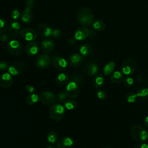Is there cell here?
<instances>
[{
	"instance_id": "27",
	"label": "cell",
	"mask_w": 148,
	"mask_h": 148,
	"mask_svg": "<svg viewBox=\"0 0 148 148\" xmlns=\"http://www.w3.org/2000/svg\"><path fill=\"white\" fill-rule=\"evenodd\" d=\"M92 27L97 31H102L105 29V23L101 20L97 19L92 22Z\"/></svg>"
},
{
	"instance_id": "10",
	"label": "cell",
	"mask_w": 148,
	"mask_h": 148,
	"mask_svg": "<svg viewBox=\"0 0 148 148\" xmlns=\"http://www.w3.org/2000/svg\"><path fill=\"white\" fill-rule=\"evenodd\" d=\"M98 66L97 64L92 61L87 62L83 67V71L84 73L88 76L95 75L97 73H98Z\"/></svg>"
},
{
	"instance_id": "14",
	"label": "cell",
	"mask_w": 148,
	"mask_h": 148,
	"mask_svg": "<svg viewBox=\"0 0 148 148\" xmlns=\"http://www.w3.org/2000/svg\"><path fill=\"white\" fill-rule=\"evenodd\" d=\"M90 35L89 29L84 27L78 28L74 34V38L76 40H82L86 39Z\"/></svg>"
},
{
	"instance_id": "33",
	"label": "cell",
	"mask_w": 148,
	"mask_h": 148,
	"mask_svg": "<svg viewBox=\"0 0 148 148\" xmlns=\"http://www.w3.org/2000/svg\"><path fill=\"white\" fill-rule=\"evenodd\" d=\"M8 29V23L6 20L0 18V34H4Z\"/></svg>"
},
{
	"instance_id": "17",
	"label": "cell",
	"mask_w": 148,
	"mask_h": 148,
	"mask_svg": "<svg viewBox=\"0 0 148 148\" xmlns=\"http://www.w3.org/2000/svg\"><path fill=\"white\" fill-rule=\"evenodd\" d=\"M21 24L17 21H13L10 25L8 28L9 35L12 38H15L20 33L21 31Z\"/></svg>"
},
{
	"instance_id": "19",
	"label": "cell",
	"mask_w": 148,
	"mask_h": 148,
	"mask_svg": "<svg viewBox=\"0 0 148 148\" xmlns=\"http://www.w3.org/2000/svg\"><path fill=\"white\" fill-rule=\"evenodd\" d=\"M54 45V42L53 39L46 38L42 41L41 44V48L45 53H49L53 50Z\"/></svg>"
},
{
	"instance_id": "2",
	"label": "cell",
	"mask_w": 148,
	"mask_h": 148,
	"mask_svg": "<svg viewBox=\"0 0 148 148\" xmlns=\"http://www.w3.org/2000/svg\"><path fill=\"white\" fill-rule=\"evenodd\" d=\"M131 134L137 142H145L148 138V132L139 125H134L131 127Z\"/></svg>"
},
{
	"instance_id": "38",
	"label": "cell",
	"mask_w": 148,
	"mask_h": 148,
	"mask_svg": "<svg viewBox=\"0 0 148 148\" xmlns=\"http://www.w3.org/2000/svg\"><path fill=\"white\" fill-rule=\"evenodd\" d=\"M57 97L58 100L61 102H64L66 99H67V95L65 93V92H63V91H61L59 92L57 95Z\"/></svg>"
},
{
	"instance_id": "37",
	"label": "cell",
	"mask_w": 148,
	"mask_h": 148,
	"mask_svg": "<svg viewBox=\"0 0 148 148\" xmlns=\"http://www.w3.org/2000/svg\"><path fill=\"white\" fill-rule=\"evenodd\" d=\"M20 16H21V13L18 9H14L12 11L11 17L13 20H17Z\"/></svg>"
},
{
	"instance_id": "3",
	"label": "cell",
	"mask_w": 148,
	"mask_h": 148,
	"mask_svg": "<svg viewBox=\"0 0 148 148\" xmlns=\"http://www.w3.org/2000/svg\"><path fill=\"white\" fill-rule=\"evenodd\" d=\"M136 62L133 58H129L124 60L121 64V72L127 76L132 75L136 70Z\"/></svg>"
},
{
	"instance_id": "4",
	"label": "cell",
	"mask_w": 148,
	"mask_h": 148,
	"mask_svg": "<svg viewBox=\"0 0 148 148\" xmlns=\"http://www.w3.org/2000/svg\"><path fill=\"white\" fill-rule=\"evenodd\" d=\"M65 113L64 106L61 104H54L49 110V116L50 119L54 121L61 120Z\"/></svg>"
},
{
	"instance_id": "24",
	"label": "cell",
	"mask_w": 148,
	"mask_h": 148,
	"mask_svg": "<svg viewBox=\"0 0 148 148\" xmlns=\"http://www.w3.org/2000/svg\"><path fill=\"white\" fill-rule=\"evenodd\" d=\"M115 66L116 64L114 61L109 62L107 64H106V65L103 68V72L104 75L106 76L111 75L115 69Z\"/></svg>"
},
{
	"instance_id": "29",
	"label": "cell",
	"mask_w": 148,
	"mask_h": 148,
	"mask_svg": "<svg viewBox=\"0 0 148 148\" xmlns=\"http://www.w3.org/2000/svg\"><path fill=\"white\" fill-rule=\"evenodd\" d=\"M77 102L72 99H67L64 102V107L68 110H72L77 107Z\"/></svg>"
},
{
	"instance_id": "41",
	"label": "cell",
	"mask_w": 148,
	"mask_h": 148,
	"mask_svg": "<svg viewBox=\"0 0 148 148\" xmlns=\"http://www.w3.org/2000/svg\"><path fill=\"white\" fill-rule=\"evenodd\" d=\"M25 5H26V7L32 9L35 5V0H25Z\"/></svg>"
},
{
	"instance_id": "25",
	"label": "cell",
	"mask_w": 148,
	"mask_h": 148,
	"mask_svg": "<svg viewBox=\"0 0 148 148\" xmlns=\"http://www.w3.org/2000/svg\"><path fill=\"white\" fill-rule=\"evenodd\" d=\"M56 82L59 85H65L69 82V76L64 73H61L57 76Z\"/></svg>"
},
{
	"instance_id": "18",
	"label": "cell",
	"mask_w": 148,
	"mask_h": 148,
	"mask_svg": "<svg viewBox=\"0 0 148 148\" xmlns=\"http://www.w3.org/2000/svg\"><path fill=\"white\" fill-rule=\"evenodd\" d=\"M13 78L9 73H4L0 77V86L5 88H9L12 84Z\"/></svg>"
},
{
	"instance_id": "47",
	"label": "cell",
	"mask_w": 148,
	"mask_h": 148,
	"mask_svg": "<svg viewBox=\"0 0 148 148\" xmlns=\"http://www.w3.org/2000/svg\"><path fill=\"white\" fill-rule=\"evenodd\" d=\"M144 124L146 127L148 128V116H146L144 119Z\"/></svg>"
},
{
	"instance_id": "44",
	"label": "cell",
	"mask_w": 148,
	"mask_h": 148,
	"mask_svg": "<svg viewBox=\"0 0 148 148\" xmlns=\"http://www.w3.org/2000/svg\"><path fill=\"white\" fill-rule=\"evenodd\" d=\"M143 79H144V74L142 73H139L136 77V81L139 83H142L143 81Z\"/></svg>"
},
{
	"instance_id": "43",
	"label": "cell",
	"mask_w": 148,
	"mask_h": 148,
	"mask_svg": "<svg viewBox=\"0 0 148 148\" xmlns=\"http://www.w3.org/2000/svg\"><path fill=\"white\" fill-rule=\"evenodd\" d=\"M25 90L27 92L29 93H32L35 91V88L31 85H27L25 86Z\"/></svg>"
},
{
	"instance_id": "45",
	"label": "cell",
	"mask_w": 148,
	"mask_h": 148,
	"mask_svg": "<svg viewBox=\"0 0 148 148\" xmlns=\"http://www.w3.org/2000/svg\"><path fill=\"white\" fill-rule=\"evenodd\" d=\"M135 148H148V145L146 143H142L137 145Z\"/></svg>"
},
{
	"instance_id": "20",
	"label": "cell",
	"mask_w": 148,
	"mask_h": 148,
	"mask_svg": "<svg viewBox=\"0 0 148 148\" xmlns=\"http://www.w3.org/2000/svg\"><path fill=\"white\" fill-rule=\"evenodd\" d=\"M39 47L38 44L35 42H31L28 43L25 48V52L27 55L32 56L37 54Z\"/></svg>"
},
{
	"instance_id": "26",
	"label": "cell",
	"mask_w": 148,
	"mask_h": 148,
	"mask_svg": "<svg viewBox=\"0 0 148 148\" xmlns=\"http://www.w3.org/2000/svg\"><path fill=\"white\" fill-rule=\"evenodd\" d=\"M137 98L139 99L143 100L148 98V88L147 87H140L136 92Z\"/></svg>"
},
{
	"instance_id": "36",
	"label": "cell",
	"mask_w": 148,
	"mask_h": 148,
	"mask_svg": "<svg viewBox=\"0 0 148 148\" xmlns=\"http://www.w3.org/2000/svg\"><path fill=\"white\" fill-rule=\"evenodd\" d=\"M137 98L136 95L135 93L132 92H130L127 94L126 95V99L128 102L129 103H134L135 102Z\"/></svg>"
},
{
	"instance_id": "15",
	"label": "cell",
	"mask_w": 148,
	"mask_h": 148,
	"mask_svg": "<svg viewBox=\"0 0 148 148\" xmlns=\"http://www.w3.org/2000/svg\"><path fill=\"white\" fill-rule=\"evenodd\" d=\"M73 145V139L68 136L62 137L57 141V146L58 148H71Z\"/></svg>"
},
{
	"instance_id": "13",
	"label": "cell",
	"mask_w": 148,
	"mask_h": 148,
	"mask_svg": "<svg viewBox=\"0 0 148 148\" xmlns=\"http://www.w3.org/2000/svg\"><path fill=\"white\" fill-rule=\"evenodd\" d=\"M38 32L40 36L47 38L52 35L53 29L47 24L42 23L38 26Z\"/></svg>"
},
{
	"instance_id": "30",
	"label": "cell",
	"mask_w": 148,
	"mask_h": 148,
	"mask_svg": "<svg viewBox=\"0 0 148 148\" xmlns=\"http://www.w3.org/2000/svg\"><path fill=\"white\" fill-rule=\"evenodd\" d=\"M47 139L49 142L54 143L58 140V134L55 131H50L47 135Z\"/></svg>"
},
{
	"instance_id": "8",
	"label": "cell",
	"mask_w": 148,
	"mask_h": 148,
	"mask_svg": "<svg viewBox=\"0 0 148 148\" xmlns=\"http://www.w3.org/2000/svg\"><path fill=\"white\" fill-rule=\"evenodd\" d=\"M40 99L42 103L48 106L53 104L56 100V98L54 94L51 91H45L40 94Z\"/></svg>"
},
{
	"instance_id": "46",
	"label": "cell",
	"mask_w": 148,
	"mask_h": 148,
	"mask_svg": "<svg viewBox=\"0 0 148 148\" xmlns=\"http://www.w3.org/2000/svg\"><path fill=\"white\" fill-rule=\"evenodd\" d=\"M76 42V39L75 38H73V37H71L69 38V39L68 40V43L70 44V45H73L75 44Z\"/></svg>"
},
{
	"instance_id": "21",
	"label": "cell",
	"mask_w": 148,
	"mask_h": 148,
	"mask_svg": "<svg viewBox=\"0 0 148 148\" xmlns=\"http://www.w3.org/2000/svg\"><path fill=\"white\" fill-rule=\"evenodd\" d=\"M82 57L78 53H74L69 57L70 65L72 67H77L82 61Z\"/></svg>"
},
{
	"instance_id": "22",
	"label": "cell",
	"mask_w": 148,
	"mask_h": 148,
	"mask_svg": "<svg viewBox=\"0 0 148 148\" xmlns=\"http://www.w3.org/2000/svg\"><path fill=\"white\" fill-rule=\"evenodd\" d=\"M105 82V77L103 75L100 73H97L94 75L92 79V85L95 88H99Z\"/></svg>"
},
{
	"instance_id": "16",
	"label": "cell",
	"mask_w": 148,
	"mask_h": 148,
	"mask_svg": "<svg viewBox=\"0 0 148 148\" xmlns=\"http://www.w3.org/2000/svg\"><path fill=\"white\" fill-rule=\"evenodd\" d=\"M21 21L26 24L30 23L34 18V13L31 8L25 7L21 14Z\"/></svg>"
},
{
	"instance_id": "32",
	"label": "cell",
	"mask_w": 148,
	"mask_h": 148,
	"mask_svg": "<svg viewBox=\"0 0 148 148\" xmlns=\"http://www.w3.org/2000/svg\"><path fill=\"white\" fill-rule=\"evenodd\" d=\"M39 99V97L36 94H31L27 96L26 102L28 105H34L36 103Z\"/></svg>"
},
{
	"instance_id": "11",
	"label": "cell",
	"mask_w": 148,
	"mask_h": 148,
	"mask_svg": "<svg viewBox=\"0 0 148 148\" xmlns=\"http://www.w3.org/2000/svg\"><path fill=\"white\" fill-rule=\"evenodd\" d=\"M24 69V65L20 61H15L9 66L8 71L9 73L13 76H16L23 73Z\"/></svg>"
},
{
	"instance_id": "7",
	"label": "cell",
	"mask_w": 148,
	"mask_h": 148,
	"mask_svg": "<svg viewBox=\"0 0 148 148\" xmlns=\"http://www.w3.org/2000/svg\"><path fill=\"white\" fill-rule=\"evenodd\" d=\"M51 63V58L46 54L39 55L35 59V65L38 69H43L47 68Z\"/></svg>"
},
{
	"instance_id": "6",
	"label": "cell",
	"mask_w": 148,
	"mask_h": 148,
	"mask_svg": "<svg viewBox=\"0 0 148 148\" xmlns=\"http://www.w3.org/2000/svg\"><path fill=\"white\" fill-rule=\"evenodd\" d=\"M67 96L72 99L77 97L80 93L79 86L73 82H69L65 90Z\"/></svg>"
},
{
	"instance_id": "48",
	"label": "cell",
	"mask_w": 148,
	"mask_h": 148,
	"mask_svg": "<svg viewBox=\"0 0 148 148\" xmlns=\"http://www.w3.org/2000/svg\"><path fill=\"white\" fill-rule=\"evenodd\" d=\"M46 148H56L54 146H51V145H49L48 146H47Z\"/></svg>"
},
{
	"instance_id": "28",
	"label": "cell",
	"mask_w": 148,
	"mask_h": 148,
	"mask_svg": "<svg viewBox=\"0 0 148 148\" xmlns=\"http://www.w3.org/2000/svg\"><path fill=\"white\" fill-rule=\"evenodd\" d=\"M92 51V47L89 43H84L80 48V53L83 56H88Z\"/></svg>"
},
{
	"instance_id": "40",
	"label": "cell",
	"mask_w": 148,
	"mask_h": 148,
	"mask_svg": "<svg viewBox=\"0 0 148 148\" xmlns=\"http://www.w3.org/2000/svg\"><path fill=\"white\" fill-rule=\"evenodd\" d=\"M61 35V31L58 29H53L52 35L54 38H58Z\"/></svg>"
},
{
	"instance_id": "9",
	"label": "cell",
	"mask_w": 148,
	"mask_h": 148,
	"mask_svg": "<svg viewBox=\"0 0 148 148\" xmlns=\"http://www.w3.org/2000/svg\"><path fill=\"white\" fill-rule=\"evenodd\" d=\"M21 36L27 41H34L37 38L36 31L31 28H25L20 31Z\"/></svg>"
},
{
	"instance_id": "31",
	"label": "cell",
	"mask_w": 148,
	"mask_h": 148,
	"mask_svg": "<svg viewBox=\"0 0 148 148\" xmlns=\"http://www.w3.org/2000/svg\"><path fill=\"white\" fill-rule=\"evenodd\" d=\"M83 81V77L82 75L79 73H75L69 76V82H73L77 83L78 85L81 84Z\"/></svg>"
},
{
	"instance_id": "1",
	"label": "cell",
	"mask_w": 148,
	"mask_h": 148,
	"mask_svg": "<svg viewBox=\"0 0 148 148\" xmlns=\"http://www.w3.org/2000/svg\"><path fill=\"white\" fill-rule=\"evenodd\" d=\"M76 17L79 23L82 25H89L93 22V12L91 9L84 7L79 10Z\"/></svg>"
},
{
	"instance_id": "23",
	"label": "cell",
	"mask_w": 148,
	"mask_h": 148,
	"mask_svg": "<svg viewBox=\"0 0 148 148\" xmlns=\"http://www.w3.org/2000/svg\"><path fill=\"white\" fill-rule=\"evenodd\" d=\"M124 79L123 73L119 71L113 72L110 76V81L114 83H120L123 81Z\"/></svg>"
},
{
	"instance_id": "12",
	"label": "cell",
	"mask_w": 148,
	"mask_h": 148,
	"mask_svg": "<svg viewBox=\"0 0 148 148\" xmlns=\"http://www.w3.org/2000/svg\"><path fill=\"white\" fill-rule=\"evenodd\" d=\"M52 62L55 68L59 71H64L66 68L67 62L66 60L60 56H54Z\"/></svg>"
},
{
	"instance_id": "39",
	"label": "cell",
	"mask_w": 148,
	"mask_h": 148,
	"mask_svg": "<svg viewBox=\"0 0 148 148\" xmlns=\"http://www.w3.org/2000/svg\"><path fill=\"white\" fill-rule=\"evenodd\" d=\"M9 64L6 61H0V70H8L9 67Z\"/></svg>"
},
{
	"instance_id": "5",
	"label": "cell",
	"mask_w": 148,
	"mask_h": 148,
	"mask_svg": "<svg viewBox=\"0 0 148 148\" xmlns=\"http://www.w3.org/2000/svg\"><path fill=\"white\" fill-rule=\"evenodd\" d=\"M7 49L10 54L17 56L20 55L22 51V45L18 40L12 39L8 42Z\"/></svg>"
},
{
	"instance_id": "49",
	"label": "cell",
	"mask_w": 148,
	"mask_h": 148,
	"mask_svg": "<svg viewBox=\"0 0 148 148\" xmlns=\"http://www.w3.org/2000/svg\"><path fill=\"white\" fill-rule=\"evenodd\" d=\"M103 148H112L111 147H109V146H106V147H104Z\"/></svg>"
},
{
	"instance_id": "34",
	"label": "cell",
	"mask_w": 148,
	"mask_h": 148,
	"mask_svg": "<svg viewBox=\"0 0 148 148\" xmlns=\"http://www.w3.org/2000/svg\"><path fill=\"white\" fill-rule=\"evenodd\" d=\"M97 95L101 100H106L108 98V92L104 90H98L97 91Z\"/></svg>"
},
{
	"instance_id": "42",
	"label": "cell",
	"mask_w": 148,
	"mask_h": 148,
	"mask_svg": "<svg viewBox=\"0 0 148 148\" xmlns=\"http://www.w3.org/2000/svg\"><path fill=\"white\" fill-rule=\"evenodd\" d=\"M9 35L7 34H2L1 36H0V40L3 42V43H6V42L8 41L9 40Z\"/></svg>"
},
{
	"instance_id": "35",
	"label": "cell",
	"mask_w": 148,
	"mask_h": 148,
	"mask_svg": "<svg viewBox=\"0 0 148 148\" xmlns=\"http://www.w3.org/2000/svg\"><path fill=\"white\" fill-rule=\"evenodd\" d=\"M123 80H124V85L127 88H130L134 85V79L132 77L130 76L125 77Z\"/></svg>"
}]
</instances>
